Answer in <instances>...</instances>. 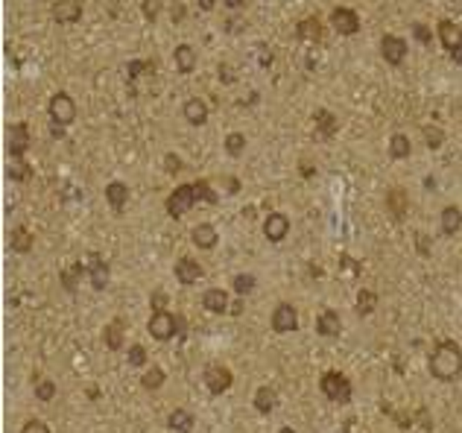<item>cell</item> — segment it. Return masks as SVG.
Here are the masks:
<instances>
[{
    "instance_id": "1",
    "label": "cell",
    "mask_w": 462,
    "mask_h": 433,
    "mask_svg": "<svg viewBox=\"0 0 462 433\" xmlns=\"http://www.w3.org/2000/svg\"><path fill=\"white\" fill-rule=\"evenodd\" d=\"M197 202H208V205H216L220 202V197H216V190L205 182V179H199V182H187V185H179L173 194L167 197V202H164V208H167V214L170 217H185L193 205Z\"/></svg>"
},
{
    "instance_id": "2",
    "label": "cell",
    "mask_w": 462,
    "mask_h": 433,
    "mask_svg": "<svg viewBox=\"0 0 462 433\" xmlns=\"http://www.w3.org/2000/svg\"><path fill=\"white\" fill-rule=\"evenodd\" d=\"M430 375L439 380H456L462 375V349L451 340L436 346L430 354Z\"/></svg>"
},
{
    "instance_id": "3",
    "label": "cell",
    "mask_w": 462,
    "mask_h": 433,
    "mask_svg": "<svg viewBox=\"0 0 462 433\" xmlns=\"http://www.w3.org/2000/svg\"><path fill=\"white\" fill-rule=\"evenodd\" d=\"M319 390H322L325 398H331L336 404H348L354 398V383L343 372H325L322 380H319Z\"/></svg>"
},
{
    "instance_id": "4",
    "label": "cell",
    "mask_w": 462,
    "mask_h": 433,
    "mask_svg": "<svg viewBox=\"0 0 462 433\" xmlns=\"http://www.w3.org/2000/svg\"><path fill=\"white\" fill-rule=\"evenodd\" d=\"M47 114H50V124H59V126H70L77 120V103L70 94L59 91L50 97V103H47Z\"/></svg>"
},
{
    "instance_id": "5",
    "label": "cell",
    "mask_w": 462,
    "mask_h": 433,
    "mask_svg": "<svg viewBox=\"0 0 462 433\" xmlns=\"http://www.w3.org/2000/svg\"><path fill=\"white\" fill-rule=\"evenodd\" d=\"M150 336H155L158 343H167V340H173L176 331H179V319L170 314V310H153V317H150Z\"/></svg>"
},
{
    "instance_id": "6",
    "label": "cell",
    "mask_w": 462,
    "mask_h": 433,
    "mask_svg": "<svg viewBox=\"0 0 462 433\" xmlns=\"http://www.w3.org/2000/svg\"><path fill=\"white\" fill-rule=\"evenodd\" d=\"M30 126L27 124H9L6 126V153H9V158H23L27 155V150H30Z\"/></svg>"
},
{
    "instance_id": "7",
    "label": "cell",
    "mask_w": 462,
    "mask_h": 433,
    "mask_svg": "<svg viewBox=\"0 0 462 433\" xmlns=\"http://www.w3.org/2000/svg\"><path fill=\"white\" fill-rule=\"evenodd\" d=\"M380 56L386 65H392V67H401L404 59H407V38L401 35H392V33H386L380 38Z\"/></svg>"
},
{
    "instance_id": "8",
    "label": "cell",
    "mask_w": 462,
    "mask_h": 433,
    "mask_svg": "<svg viewBox=\"0 0 462 433\" xmlns=\"http://www.w3.org/2000/svg\"><path fill=\"white\" fill-rule=\"evenodd\" d=\"M331 27L339 35H357L360 33V15L351 6H336V9H331Z\"/></svg>"
},
{
    "instance_id": "9",
    "label": "cell",
    "mask_w": 462,
    "mask_h": 433,
    "mask_svg": "<svg viewBox=\"0 0 462 433\" xmlns=\"http://www.w3.org/2000/svg\"><path fill=\"white\" fill-rule=\"evenodd\" d=\"M273 331L275 334H287V331H296L299 328V310L290 305V302H281L275 310H273V319H270Z\"/></svg>"
},
{
    "instance_id": "10",
    "label": "cell",
    "mask_w": 462,
    "mask_h": 433,
    "mask_svg": "<svg viewBox=\"0 0 462 433\" xmlns=\"http://www.w3.org/2000/svg\"><path fill=\"white\" fill-rule=\"evenodd\" d=\"M202 378H205V387H208L214 395L229 393L231 383H234V375H231V369H226V366H208Z\"/></svg>"
},
{
    "instance_id": "11",
    "label": "cell",
    "mask_w": 462,
    "mask_h": 433,
    "mask_svg": "<svg viewBox=\"0 0 462 433\" xmlns=\"http://www.w3.org/2000/svg\"><path fill=\"white\" fill-rule=\"evenodd\" d=\"M263 234L270 243H281V240L290 234V217L281 214V211H273V214H266V220H263Z\"/></svg>"
},
{
    "instance_id": "12",
    "label": "cell",
    "mask_w": 462,
    "mask_h": 433,
    "mask_svg": "<svg viewBox=\"0 0 462 433\" xmlns=\"http://www.w3.org/2000/svg\"><path fill=\"white\" fill-rule=\"evenodd\" d=\"M109 275H111L109 263L100 255H97V252H91L88 255V278H91L94 290H106V287H109Z\"/></svg>"
},
{
    "instance_id": "13",
    "label": "cell",
    "mask_w": 462,
    "mask_h": 433,
    "mask_svg": "<svg viewBox=\"0 0 462 433\" xmlns=\"http://www.w3.org/2000/svg\"><path fill=\"white\" fill-rule=\"evenodd\" d=\"M336 129H339V124L328 109H319L313 114V138L316 141H331L336 135Z\"/></svg>"
},
{
    "instance_id": "14",
    "label": "cell",
    "mask_w": 462,
    "mask_h": 433,
    "mask_svg": "<svg viewBox=\"0 0 462 433\" xmlns=\"http://www.w3.org/2000/svg\"><path fill=\"white\" fill-rule=\"evenodd\" d=\"M229 293L223 290V287H208V290L202 293V307L208 310V314H229Z\"/></svg>"
},
{
    "instance_id": "15",
    "label": "cell",
    "mask_w": 462,
    "mask_h": 433,
    "mask_svg": "<svg viewBox=\"0 0 462 433\" xmlns=\"http://www.w3.org/2000/svg\"><path fill=\"white\" fill-rule=\"evenodd\" d=\"M82 18V4L79 0H56L53 4V21L56 23H77Z\"/></svg>"
},
{
    "instance_id": "16",
    "label": "cell",
    "mask_w": 462,
    "mask_h": 433,
    "mask_svg": "<svg viewBox=\"0 0 462 433\" xmlns=\"http://www.w3.org/2000/svg\"><path fill=\"white\" fill-rule=\"evenodd\" d=\"M173 273H176V281L185 284V287L197 284V281L202 278V267H199V263L193 261V258H179L176 267H173Z\"/></svg>"
},
{
    "instance_id": "17",
    "label": "cell",
    "mask_w": 462,
    "mask_h": 433,
    "mask_svg": "<svg viewBox=\"0 0 462 433\" xmlns=\"http://www.w3.org/2000/svg\"><path fill=\"white\" fill-rule=\"evenodd\" d=\"M439 41H442V47L448 53H453L456 47H462V27L451 18L439 21Z\"/></svg>"
},
{
    "instance_id": "18",
    "label": "cell",
    "mask_w": 462,
    "mask_h": 433,
    "mask_svg": "<svg viewBox=\"0 0 462 433\" xmlns=\"http://www.w3.org/2000/svg\"><path fill=\"white\" fill-rule=\"evenodd\" d=\"M182 114H185V120L190 126H205L208 124V103L199 100V97H190V100H185Z\"/></svg>"
},
{
    "instance_id": "19",
    "label": "cell",
    "mask_w": 462,
    "mask_h": 433,
    "mask_svg": "<svg viewBox=\"0 0 462 433\" xmlns=\"http://www.w3.org/2000/svg\"><path fill=\"white\" fill-rule=\"evenodd\" d=\"M190 240H193V246H197V249H214L216 240H220V234H216V229L211 223H199V226H193Z\"/></svg>"
},
{
    "instance_id": "20",
    "label": "cell",
    "mask_w": 462,
    "mask_h": 433,
    "mask_svg": "<svg viewBox=\"0 0 462 433\" xmlns=\"http://www.w3.org/2000/svg\"><path fill=\"white\" fill-rule=\"evenodd\" d=\"M126 199H129V187H126V182H111V185L106 187V202H109V208H111L114 214H123Z\"/></svg>"
},
{
    "instance_id": "21",
    "label": "cell",
    "mask_w": 462,
    "mask_h": 433,
    "mask_svg": "<svg viewBox=\"0 0 462 433\" xmlns=\"http://www.w3.org/2000/svg\"><path fill=\"white\" fill-rule=\"evenodd\" d=\"M173 62H176L179 74H193V70H197V50H193L190 44H179L173 50Z\"/></svg>"
},
{
    "instance_id": "22",
    "label": "cell",
    "mask_w": 462,
    "mask_h": 433,
    "mask_svg": "<svg viewBox=\"0 0 462 433\" xmlns=\"http://www.w3.org/2000/svg\"><path fill=\"white\" fill-rule=\"evenodd\" d=\"M296 35H299V41H322V35H325V30H322V21L319 18H304V21H299V30H296Z\"/></svg>"
},
{
    "instance_id": "23",
    "label": "cell",
    "mask_w": 462,
    "mask_h": 433,
    "mask_svg": "<svg viewBox=\"0 0 462 433\" xmlns=\"http://www.w3.org/2000/svg\"><path fill=\"white\" fill-rule=\"evenodd\" d=\"M316 331H319L322 336H336L339 331H343V322H339V314L336 310H322L319 319H316Z\"/></svg>"
},
{
    "instance_id": "24",
    "label": "cell",
    "mask_w": 462,
    "mask_h": 433,
    "mask_svg": "<svg viewBox=\"0 0 462 433\" xmlns=\"http://www.w3.org/2000/svg\"><path fill=\"white\" fill-rule=\"evenodd\" d=\"M9 249L18 252V255H27V252L33 249V234H30V229L15 226V229L9 231Z\"/></svg>"
},
{
    "instance_id": "25",
    "label": "cell",
    "mask_w": 462,
    "mask_h": 433,
    "mask_svg": "<svg viewBox=\"0 0 462 433\" xmlns=\"http://www.w3.org/2000/svg\"><path fill=\"white\" fill-rule=\"evenodd\" d=\"M459 229H462V211L456 205L442 208V234L453 237V234H459Z\"/></svg>"
},
{
    "instance_id": "26",
    "label": "cell",
    "mask_w": 462,
    "mask_h": 433,
    "mask_svg": "<svg viewBox=\"0 0 462 433\" xmlns=\"http://www.w3.org/2000/svg\"><path fill=\"white\" fill-rule=\"evenodd\" d=\"M6 176H9V182H15V185H27V182L33 179V167L23 161V158H12L9 167H6Z\"/></svg>"
},
{
    "instance_id": "27",
    "label": "cell",
    "mask_w": 462,
    "mask_h": 433,
    "mask_svg": "<svg viewBox=\"0 0 462 433\" xmlns=\"http://www.w3.org/2000/svg\"><path fill=\"white\" fill-rule=\"evenodd\" d=\"M123 322L120 319H111L109 325H106V331H103V340H106V346L111 349V351H120L123 349Z\"/></svg>"
},
{
    "instance_id": "28",
    "label": "cell",
    "mask_w": 462,
    "mask_h": 433,
    "mask_svg": "<svg viewBox=\"0 0 462 433\" xmlns=\"http://www.w3.org/2000/svg\"><path fill=\"white\" fill-rule=\"evenodd\" d=\"M275 404H278V393L273 390V387H260L258 393H255V410L258 413H273L275 410Z\"/></svg>"
},
{
    "instance_id": "29",
    "label": "cell",
    "mask_w": 462,
    "mask_h": 433,
    "mask_svg": "<svg viewBox=\"0 0 462 433\" xmlns=\"http://www.w3.org/2000/svg\"><path fill=\"white\" fill-rule=\"evenodd\" d=\"M85 275V267L77 261V263H70L67 270H62V287L67 293H77V287H79V278Z\"/></svg>"
},
{
    "instance_id": "30",
    "label": "cell",
    "mask_w": 462,
    "mask_h": 433,
    "mask_svg": "<svg viewBox=\"0 0 462 433\" xmlns=\"http://www.w3.org/2000/svg\"><path fill=\"white\" fill-rule=\"evenodd\" d=\"M409 153H412V143H409V138L404 132H395L392 138H389V155H392L395 161L407 158Z\"/></svg>"
},
{
    "instance_id": "31",
    "label": "cell",
    "mask_w": 462,
    "mask_h": 433,
    "mask_svg": "<svg viewBox=\"0 0 462 433\" xmlns=\"http://www.w3.org/2000/svg\"><path fill=\"white\" fill-rule=\"evenodd\" d=\"M167 424H170V430H173V433H190V430H193V416L179 407V410L170 413Z\"/></svg>"
},
{
    "instance_id": "32",
    "label": "cell",
    "mask_w": 462,
    "mask_h": 433,
    "mask_svg": "<svg viewBox=\"0 0 462 433\" xmlns=\"http://www.w3.org/2000/svg\"><path fill=\"white\" fill-rule=\"evenodd\" d=\"M375 307H378V293H375V290H360V293H357V305H354V310H357L360 317L375 314Z\"/></svg>"
},
{
    "instance_id": "33",
    "label": "cell",
    "mask_w": 462,
    "mask_h": 433,
    "mask_svg": "<svg viewBox=\"0 0 462 433\" xmlns=\"http://www.w3.org/2000/svg\"><path fill=\"white\" fill-rule=\"evenodd\" d=\"M386 205H389V211H392L395 217H404V211H407V205H409V199H407V194L401 187H392L386 194Z\"/></svg>"
},
{
    "instance_id": "34",
    "label": "cell",
    "mask_w": 462,
    "mask_h": 433,
    "mask_svg": "<svg viewBox=\"0 0 462 433\" xmlns=\"http://www.w3.org/2000/svg\"><path fill=\"white\" fill-rule=\"evenodd\" d=\"M143 74H153V62L132 59V62L126 65V80H129V82H135V80H138V77H143Z\"/></svg>"
},
{
    "instance_id": "35",
    "label": "cell",
    "mask_w": 462,
    "mask_h": 433,
    "mask_svg": "<svg viewBox=\"0 0 462 433\" xmlns=\"http://www.w3.org/2000/svg\"><path fill=\"white\" fill-rule=\"evenodd\" d=\"M243 150H246V135H243V132H231L226 138V153L231 158H237V155H243Z\"/></svg>"
},
{
    "instance_id": "36",
    "label": "cell",
    "mask_w": 462,
    "mask_h": 433,
    "mask_svg": "<svg viewBox=\"0 0 462 433\" xmlns=\"http://www.w3.org/2000/svg\"><path fill=\"white\" fill-rule=\"evenodd\" d=\"M231 287H234V293H237V296H249V293L255 290V275H249V273H240V275H234Z\"/></svg>"
},
{
    "instance_id": "37",
    "label": "cell",
    "mask_w": 462,
    "mask_h": 433,
    "mask_svg": "<svg viewBox=\"0 0 462 433\" xmlns=\"http://www.w3.org/2000/svg\"><path fill=\"white\" fill-rule=\"evenodd\" d=\"M167 380V375H164V369L161 366H153L147 375H143L141 378V383H143V390H158L161 387V383Z\"/></svg>"
},
{
    "instance_id": "38",
    "label": "cell",
    "mask_w": 462,
    "mask_h": 433,
    "mask_svg": "<svg viewBox=\"0 0 462 433\" xmlns=\"http://www.w3.org/2000/svg\"><path fill=\"white\" fill-rule=\"evenodd\" d=\"M442 141H445V132L439 126H424V143H427L430 150H439Z\"/></svg>"
},
{
    "instance_id": "39",
    "label": "cell",
    "mask_w": 462,
    "mask_h": 433,
    "mask_svg": "<svg viewBox=\"0 0 462 433\" xmlns=\"http://www.w3.org/2000/svg\"><path fill=\"white\" fill-rule=\"evenodd\" d=\"M35 398L38 401H53L56 398V383L53 380H38L35 383Z\"/></svg>"
},
{
    "instance_id": "40",
    "label": "cell",
    "mask_w": 462,
    "mask_h": 433,
    "mask_svg": "<svg viewBox=\"0 0 462 433\" xmlns=\"http://www.w3.org/2000/svg\"><path fill=\"white\" fill-rule=\"evenodd\" d=\"M126 360H129V366H143V363H147V349H143V346H132L126 351Z\"/></svg>"
},
{
    "instance_id": "41",
    "label": "cell",
    "mask_w": 462,
    "mask_h": 433,
    "mask_svg": "<svg viewBox=\"0 0 462 433\" xmlns=\"http://www.w3.org/2000/svg\"><path fill=\"white\" fill-rule=\"evenodd\" d=\"M161 4H164V0H143V15H147L150 18V23L153 21H158V12H161Z\"/></svg>"
},
{
    "instance_id": "42",
    "label": "cell",
    "mask_w": 462,
    "mask_h": 433,
    "mask_svg": "<svg viewBox=\"0 0 462 433\" xmlns=\"http://www.w3.org/2000/svg\"><path fill=\"white\" fill-rule=\"evenodd\" d=\"M412 35H416V41H419V44L430 47V38H433V33L424 27V23H412Z\"/></svg>"
},
{
    "instance_id": "43",
    "label": "cell",
    "mask_w": 462,
    "mask_h": 433,
    "mask_svg": "<svg viewBox=\"0 0 462 433\" xmlns=\"http://www.w3.org/2000/svg\"><path fill=\"white\" fill-rule=\"evenodd\" d=\"M21 433H50V427H47V422H41V419H30L21 427Z\"/></svg>"
},
{
    "instance_id": "44",
    "label": "cell",
    "mask_w": 462,
    "mask_h": 433,
    "mask_svg": "<svg viewBox=\"0 0 462 433\" xmlns=\"http://www.w3.org/2000/svg\"><path fill=\"white\" fill-rule=\"evenodd\" d=\"M164 170L176 176V173L182 170V158H179V155H173V153H167V155H164Z\"/></svg>"
},
{
    "instance_id": "45",
    "label": "cell",
    "mask_w": 462,
    "mask_h": 433,
    "mask_svg": "<svg viewBox=\"0 0 462 433\" xmlns=\"http://www.w3.org/2000/svg\"><path fill=\"white\" fill-rule=\"evenodd\" d=\"M164 305H167V296L164 293H155L153 296V310H164Z\"/></svg>"
},
{
    "instance_id": "46",
    "label": "cell",
    "mask_w": 462,
    "mask_h": 433,
    "mask_svg": "<svg viewBox=\"0 0 462 433\" xmlns=\"http://www.w3.org/2000/svg\"><path fill=\"white\" fill-rule=\"evenodd\" d=\"M197 6L202 12H211V9H216V0H197Z\"/></svg>"
},
{
    "instance_id": "47",
    "label": "cell",
    "mask_w": 462,
    "mask_h": 433,
    "mask_svg": "<svg viewBox=\"0 0 462 433\" xmlns=\"http://www.w3.org/2000/svg\"><path fill=\"white\" fill-rule=\"evenodd\" d=\"M223 4H226L231 12H237V9H243V6H246V0H223Z\"/></svg>"
},
{
    "instance_id": "48",
    "label": "cell",
    "mask_w": 462,
    "mask_h": 433,
    "mask_svg": "<svg viewBox=\"0 0 462 433\" xmlns=\"http://www.w3.org/2000/svg\"><path fill=\"white\" fill-rule=\"evenodd\" d=\"M50 135H53L56 141H62V138H65V126H59V124H50Z\"/></svg>"
},
{
    "instance_id": "49",
    "label": "cell",
    "mask_w": 462,
    "mask_h": 433,
    "mask_svg": "<svg viewBox=\"0 0 462 433\" xmlns=\"http://www.w3.org/2000/svg\"><path fill=\"white\" fill-rule=\"evenodd\" d=\"M451 59H453V65H462V47H456V50L451 53Z\"/></svg>"
},
{
    "instance_id": "50",
    "label": "cell",
    "mask_w": 462,
    "mask_h": 433,
    "mask_svg": "<svg viewBox=\"0 0 462 433\" xmlns=\"http://www.w3.org/2000/svg\"><path fill=\"white\" fill-rule=\"evenodd\" d=\"M240 310H243V299H240V302H234V307H231V314L237 317V314H240Z\"/></svg>"
},
{
    "instance_id": "51",
    "label": "cell",
    "mask_w": 462,
    "mask_h": 433,
    "mask_svg": "<svg viewBox=\"0 0 462 433\" xmlns=\"http://www.w3.org/2000/svg\"><path fill=\"white\" fill-rule=\"evenodd\" d=\"M88 395H91V401H97V395H100V390H97V387H88Z\"/></svg>"
},
{
    "instance_id": "52",
    "label": "cell",
    "mask_w": 462,
    "mask_h": 433,
    "mask_svg": "<svg viewBox=\"0 0 462 433\" xmlns=\"http://www.w3.org/2000/svg\"><path fill=\"white\" fill-rule=\"evenodd\" d=\"M278 433H296V430H293V427H281Z\"/></svg>"
}]
</instances>
